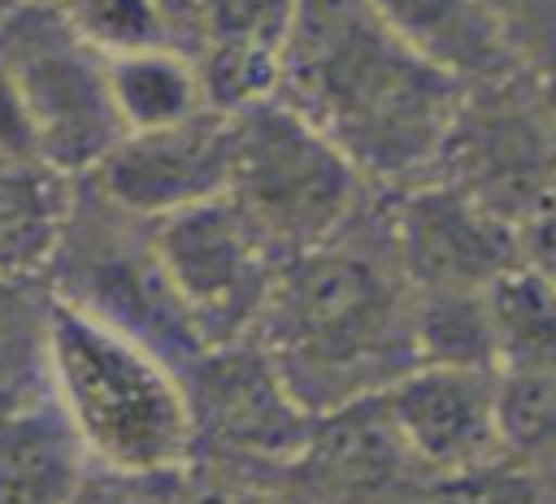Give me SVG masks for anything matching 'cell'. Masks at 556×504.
Wrapping results in <instances>:
<instances>
[{
  "label": "cell",
  "instance_id": "6da1fadb",
  "mask_svg": "<svg viewBox=\"0 0 556 504\" xmlns=\"http://www.w3.org/2000/svg\"><path fill=\"white\" fill-rule=\"evenodd\" d=\"M274 96L308 117L365 182L430 178L465 87L417 56L369 0H287Z\"/></svg>",
  "mask_w": 556,
  "mask_h": 504
},
{
  "label": "cell",
  "instance_id": "7a4b0ae2",
  "mask_svg": "<svg viewBox=\"0 0 556 504\" xmlns=\"http://www.w3.org/2000/svg\"><path fill=\"white\" fill-rule=\"evenodd\" d=\"M356 217L321 248L278 265L252 330L287 391L313 417L369 400L417 365L413 287L391 230L382 222V239H356Z\"/></svg>",
  "mask_w": 556,
  "mask_h": 504
},
{
  "label": "cell",
  "instance_id": "3957f363",
  "mask_svg": "<svg viewBox=\"0 0 556 504\" xmlns=\"http://www.w3.org/2000/svg\"><path fill=\"white\" fill-rule=\"evenodd\" d=\"M52 400L100 474L161 478L195 448L182 369L52 295Z\"/></svg>",
  "mask_w": 556,
  "mask_h": 504
},
{
  "label": "cell",
  "instance_id": "277c9868",
  "mask_svg": "<svg viewBox=\"0 0 556 504\" xmlns=\"http://www.w3.org/2000/svg\"><path fill=\"white\" fill-rule=\"evenodd\" d=\"M235 156L226 200L261 230V239L291 261L334 239L365 196L356 165L287 100L256 96L230 109Z\"/></svg>",
  "mask_w": 556,
  "mask_h": 504
},
{
  "label": "cell",
  "instance_id": "5b68a950",
  "mask_svg": "<svg viewBox=\"0 0 556 504\" xmlns=\"http://www.w3.org/2000/svg\"><path fill=\"white\" fill-rule=\"evenodd\" d=\"M0 70L9 74L43 165L87 178L122 139L109 96V56H100L52 4H26L0 17Z\"/></svg>",
  "mask_w": 556,
  "mask_h": 504
},
{
  "label": "cell",
  "instance_id": "8992f818",
  "mask_svg": "<svg viewBox=\"0 0 556 504\" xmlns=\"http://www.w3.org/2000/svg\"><path fill=\"white\" fill-rule=\"evenodd\" d=\"M521 226L556 200V100L526 70L465 87L443 152L430 169Z\"/></svg>",
  "mask_w": 556,
  "mask_h": 504
},
{
  "label": "cell",
  "instance_id": "52a82bcc",
  "mask_svg": "<svg viewBox=\"0 0 556 504\" xmlns=\"http://www.w3.org/2000/svg\"><path fill=\"white\" fill-rule=\"evenodd\" d=\"M152 248L204 348L256 330L282 261L226 196L152 222Z\"/></svg>",
  "mask_w": 556,
  "mask_h": 504
},
{
  "label": "cell",
  "instance_id": "ba28073f",
  "mask_svg": "<svg viewBox=\"0 0 556 504\" xmlns=\"http://www.w3.org/2000/svg\"><path fill=\"white\" fill-rule=\"evenodd\" d=\"M387 230L413 291H486L521 261L517 226L443 178L408 182Z\"/></svg>",
  "mask_w": 556,
  "mask_h": 504
},
{
  "label": "cell",
  "instance_id": "9c48e42d",
  "mask_svg": "<svg viewBox=\"0 0 556 504\" xmlns=\"http://www.w3.org/2000/svg\"><path fill=\"white\" fill-rule=\"evenodd\" d=\"M235 117L230 109H204L178 126L122 135L87 182L130 217L161 222L182 209L208 204L230 187Z\"/></svg>",
  "mask_w": 556,
  "mask_h": 504
},
{
  "label": "cell",
  "instance_id": "30bf717a",
  "mask_svg": "<svg viewBox=\"0 0 556 504\" xmlns=\"http://www.w3.org/2000/svg\"><path fill=\"white\" fill-rule=\"evenodd\" d=\"M378 404L408 465L443 482L508 456L495 369L413 365L378 391Z\"/></svg>",
  "mask_w": 556,
  "mask_h": 504
},
{
  "label": "cell",
  "instance_id": "8fae6325",
  "mask_svg": "<svg viewBox=\"0 0 556 504\" xmlns=\"http://www.w3.org/2000/svg\"><path fill=\"white\" fill-rule=\"evenodd\" d=\"M182 382L195 434L213 430L222 443L256 456H295L313 439L317 417L300 408L252 335L204 348L191 365H182Z\"/></svg>",
  "mask_w": 556,
  "mask_h": 504
},
{
  "label": "cell",
  "instance_id": "7c38bea8",
  "mask_svg": "<svg viewBox=\"0 0 556 504\" xmlns=\"http://www.w3.org/2000/svg\"><path fill=\"white\" fill-rule=\"evenodd\" d=\"M374 13L434 70L478 87L526 70L517 35L495 0H369Z\"/></svg>",
  "mask_w": 556,
  "mask_h": 504
},
{
  "label": "cell",
  "instance_id": "4fadbf2b",
  "mask_svg": "<svg viewBox=\"0 0 556 504\" xmlns=\"http://www.w3.org/2000/svg\"><path fill=\"white\" fill-rule=\"evenodd\" d=\"M91 469L56 400L0 417V504H74Z\"/></svg>",
  "mask_w": 556,
  "mask_h": 504
},
{
  "label": "cell",
  "instance_id": "5bb4252c",
  "mask_svg": "<svg viewBox=\"0 0 556 504\" xmlns=\"http://www.w3.org/2000/svg\"><path fill=\"white\" fill-rule=\"evenodd\" d=\"M74 178L30 161L0 152V278L39 282L56 248L65 239V222L74 209Z\"/></svg>",
  "mask_w": 556,
  "mask_h": 504
},
{
  "label": "cell",
  "instance_id": "9a60e30c",
  "mask_svg": "<svg viewBox=\"0 0 556 504\" xmlns=\"http://www.w3.org/2000/svg\"><path fill=\"white\" fill-rule=\"evenodd\" d=\"M109 96H113L122 135L165 130L213 109L208 78L182 48L109 56Z\"/></svg>",
  "mask_w": 556,
  "mask_h": 504
},
{
  "label": "cell",
  "instance_id": "2e32d148",
  "mask_svg": "<svg viewBox=\"0 0 556 504\" xmlns=\"http://www.w3.org/2000/svg\"><path fill=\"white\" fill-rule=\"evenodd\" d=\"M52 400V287L0 278V417Z\"/></svg>",
  "mask_w": 556,
  "mask_h": 504
},
{
  "label": "cell",
  "instance_id": "e0dca14e",
  "mask_svg": "<svg viewBox=\"0 0 556 504\" xmlns=\"http://www.w3.org/2000/svg\"><path fill=\"white\" fill-rule=\"evenodd\" d=\"M482 295L495 374H556V287L517 261Z\"/></svg>",
  "mask_w": 556,
  "mask_h": 504
},
{
  "label": "cell",
  "instance_id": "ac0fdd59",
  "mask_svg": "<svg viewBox=\"0 0 556 504\" xmlns=\"http://www.w3.org/2000/svg\"><path fill=\"white\" fill-rule=\"evenodd\" d=\"M417 365L495 369V343L482 291H413Z\"/></svg>",
  "mask_w": 556,
  "mask_h": 504
},
{
  "label": "cell",
  "instance_id": "d6986e66",
  "mask_svg": "<svg viewBox=\"0 0 556 504\" xmlns=\"http://www.w3.org/2000/svg\"><path fill=\"white\" fill-rule=\"evenodd\" d=\"M61 13L100 56L178 48L165 0H65Z\"/></svg>",
  "mask_w": 556,
  "mask_h": 504
},
{
  "label": "cell",
  "instance_id": "ffe728a7",
  "mask_svg": "<svg viewBox=\"0 0 556 504\" xmlns=\"http://www.w3.org/2000/svg\"><path fill=\"white\" fill-rule=\"evenodd\" d=\"M130 482H139V478H117V474H104V482L87 478V487L78 491L74 504H139L130 495Z\"/></svg>",
  "mask_w": 556,
  "mask_h": 504
}]
</instances>
